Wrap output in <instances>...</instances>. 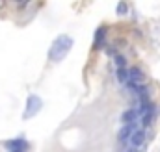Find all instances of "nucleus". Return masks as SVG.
<instances>
[{"label": "nucleus", "instance_id": "nucleus-1", "mask_svg": "<svg viewBox=\"0 0 160 152\" xmlns=\"http://www.w3.org/2000/svg\"><path fill=\"white\" fill-rule=\"evenodd\" d=\"M73 45H75V39L71 37V36H67V34H60L58 37L50 43V48H48V52H47L48 59L54 61V63L62 61V59L71 52Z\"/></svg>", "mask_w": 160, "mask_h": 152}, {"label": "nucleus", "instance_id": "nucleus-2", "mask_svg": "<svg viewBox=\"0 0 160 152\" xmlns=\"http://www.w3.org/2000/svg\"><path fill=\"white\" fill-rule=\"evenodd\" d=\"M41 108H43V100H41V97L38 95H28V98H26V108H24V113H22V119H32V117H36V115L41 112Z\"/></svg>", "mask_w": 160, "mask_h": 152}, {"label": "nucleus", "instance_id": "nucleus-3", "mask_svg": "<svg viewBox=\"0 0 160 152\" xmlns=\"http://www.w3.org/2000/svg\"><path fill=\"white\" fill-rule=\"evenodd\" d=\"M8 152H28V141L24 137H15L4 143Z\"/></svg>", "mask_w": 160, "mask_h": 152}, {"label": "nucleus", "instance_id": "nucleus-4", "mask_svg": "<svg viewBox=\"0 0 160 152\" xmlns=\"http://www.w3.org/2000/svg\"><path fill=\"white\" fill-rule=\"evenodd\" d=\"M106 34H108V26H99L93 34V50H101L106 46Z\"/></svg>", "mask_w": 160, "mask_h": 152}, {"label": "nucleus", "instance_id": "nucleus-5", "mask_svg": "<svg viewBox=\"0 0 160 152\" xmlns=\"http://www.w3.org/2000/svg\"><path fill=\"white\" fill-rule=\"evenodd\" d=\"M121 122H123V126H130V124L140 122L138 108H128L127 112H123V113H121Z\"/></svg>", "mask_w": 160, "mask_h": 152}, {"label": "nucleus", "instance_id": "nucleus-6", "mask_svg": "<svg viewBox=\"0 0 160 152\" xmlns=\"http://www.w3.org/2000/svg\"><path fill=\"white\" fill-rule=\"evenodd\" d=\"M138 130V124H130V126H123L119 130V135H118V141L121 145H127L130 143V137L134 135V132Z\"/></svg>", "mask_w": 160, "mask_h": 152}, {"label": "nucleus", "instance_id": "nucleus-7", "mask_svg": "<svg viewBox=\"0 0 160 152\" xmlns=\"http://www.w3.org/2000/svg\"><path fill=\"white\" fill-rule=\"evenodd\" d=\"M145 128H138L136 132H134V135L130 137V147H134V149H143V145H145Z\"/></svg>", "mask_w": 160, "mask_h": 152}, {"label": "nucleus", "instance_id": "nucleus-8", "mask_svg": "<svg viewBox=\"0 0 160 152\" xmlns=\"http://www.w3.org/2000/svg\"><path fill=\"white\" fill-rule=\"evenodd\" d=\"M143 78H145V74L140 67H130L128 69V83L140 85V83H143Z\"/></svg>", "mask_w": 160, "mask_h": 152}, {"label": "nucleus", "instance_id": "nucleus-9", "mask_svg": "<svg viewBox=\"0 0 160 152\" xmlns=\"http://www.w3.org/2000/svg\"><path fill=\"white\" fill-rule=\"evenodd\" d=\"M153 121H155V106H153V108H151L147 113L140 119V122H142V128H149V126L153 124Z\"/></svg>", "mask_w": 160, "mask_h": 152}, {"label": "nucleus", "instance_id": "nucleus-10", "mask_svg": "<svg viewBox=\"0 0 160 152\" xmlns=\"http://www.w3.org/2000/svg\"><path fill=\"white\" fill-rule=\"evenodd\" d=\"M116 76H118V82H119L121 85H127L128 83V69H118Z\"/></svg>", "mask_w": 160, "mask_h": 152}, {"label": "nucleus", "instance_id": "nucleus-11", "mask_svg": "<svg viewBox=\"0 0 160 152\" xmlns=\"http://www.w3.org/2000/svg\"><path fill=\"white\" fill-rule=\"evenodd\" d=\"M114 63H116L118 69H127V58H125L123 54H118V56L114 58Z\"/></svg>", "mask_w": 160, "mask_h": 152}, {"label": "nucleus", "instance_id": "nucleus-12", "mask_svg": "<svg viewBox=\"0 0 160 152\" xmlns=\"http://www.w3.org/2000/svg\"><path fill=\"white\" fill-rule=\"evenodd\" d=\"M116 13H118L119 17H125V15L128 13V4H125V2H119V4L116 6Z\"/></svg>", "mask_w": 160, "mask_h": 152}, {"label": "nucleus", "instance_id": "nucleus-13", "mask_svg": "<svg viewBox=\"0 0 160 152\" xmlns=\"http://www.w3.org/2000/svg\"><path fill=\"white\" fill-rule=\"evenodd\" d=\"M125 152H140V149H134V147H130V149H127Z\"/></svg>", "mask_w": 160, "mask_h": 152}]
</instances>
